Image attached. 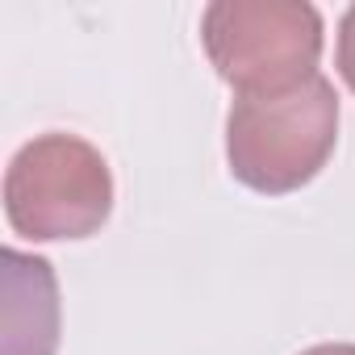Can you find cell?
<instances>
[{
	"label": "cell",
	"instance_id": "2",
	"mask_svg": "<svg viewBox=\"0 0 355 355\" xmlns=\"http://www.w3.org/2000/svg\"><path fill=\"white\" fill-rule=\"evenodd\" d=\"M113 214V171L105 155L76 134L26 142L5 171V218L34 243L92 239Z\"/></svg>",
	"mask_w": 355,
	"mask_h": 355
},
{
	"label": "cell",
	"instance_id": "3",
	"mask_svg": "<svg viewBox=\"0 0 355 355\" xmlns=\"http://www.w3.org/2000/svg\"><path fill=\"white\" fill-rule=\"evenodd\" d=\"M201 42L239 96L280 92L318 76L322 13L305 0H218L201 13Z\"/></svg>",
	"mask_w": 355,
	"mask_h": 355
},
{
	"label": "cell",
	"instance_id": "1",
	"mask_svg": "<svg viewBox=\"0 0 355 355\" xmlns=\"http://www.w3.org/2000/svg\"><path fill=\"white\" fill-rule=\"evenodd\" d=\"M338 142V92L318 71L293 88L239 96L226 117V159L234 180L284 197L305 189Z\"/></svg>",
	"mask_w": 355,
	"mask_h": 355
},
{
	"label": "cell",
	"instance_id": "5",
	"mask_svg": "<svg viewBox=\"0 0 355 355\" xmlns=\"http://www.w3.org/2000/svg\"><path fill=\"white\" fill-rule=\"evenodd\" d=\"M338 76H343V84L355 92V5L343 13V21H338Z\"/></svg>",
	"mask_w": 355,
	"mask_h": 355
},
{
	"label": "cell",
	"instance_id": "6",
	"mask_svg": "<svg viewBox=\"0 0 355 355\" xmlns=\"http://www.w3.org/2000/svg\"><path fill=\"white\" fill-rule=\"evenodd\" d=\"M301 355H355V343H322V347H309Z\"/></svg>",
	"mask_w": 355,
	"mask_h": 355
},
{
	"label": "cell",
	"instance_id": "4",
	"mask_svg": "<svg viewBox=\"0 0 355 355\" xmlns=\"http://www.w3.org/2000/svg\"><path fill=\"white\" fill-rule=\"evenodd\" d=\"M5 351L0 355H55L59 351V280L42 255L5 247Z\"/></svg>",
	"mask_w": 355,
	"mask_h": 355
}]
</instances>
